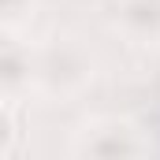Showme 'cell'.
<instances>
[{"instance_id":"3957f363","label":"cell","mask_w":160,"mask_h":160,"mask_svg":"<svg viewBox=\"0 0 160 160\" xmlns=\"http://www.w3.org/2000/svg\"><path fill=\"white\" fill-rule=\"evenodd\" d=\"M116 22L134 45H157L160 41V0H119Z\"/></svg>"},{"instance_id":"6da1fadb","label":"cell","mask_w":160,"mask_h":160,"mask_svg":"<svg viewBox=\"0 0 160 160\" xmlns=\"http://www.w3.org/2000/svg\"><path fill=\"white\" fill-rule=\"evenodd\" d=\"M34 82L52 97H75L93 82V56L75 41H56L41 48Z\"/></svg>"},{"instance_id":"5b68a950","label":"cell","mask_w":160,"mask_h":160,"mask_svg":"<svg viewBox=\"0 0 160 160\" xmlns=\"http://www.w3.org/2000/svg\"><path fill=\"white\" fill-rule=\"evenodd\" d=\"M0 119H4V142H0V157H4V160H11V157H15V145H19V104H15V97H8V93H4Z\"/></svg>"},{"instance_id":"277c9868","label":"cell","mask_w":160,"mask_h":160,"mask_svg":"<svg viewBox=\"0 0 160 160\" xmlns=\"http://www.w3.org/2000/svg\"><path fill=\"white\" fill-rule=\"evenodd\" d=\"M38 75V60L30 56V45H19L15 30H4V52H0V82L4 93L15 97L22 86H30V78Z\"/></svg>"},{"instance_id":"7a4b0ae2","label":"cell","mask_w":160,"mask_h":160,"mask_svg":"<svg viewBox=\"0 0 160 160\" xmlns=\"http://www.w3.org/2000/svg\"><path fill=\"white\" fill-rule=\"evenodd\" d=\"M145 145L138 142V130L130 127L127 119H93L86 123L71 145L75 157H97V160H119V157H138Z\"/></svg>"},{"instance_id":"8992f818","label":"cell","mask_w":160,"mask_h":160,"mask_svg":"<svg viewBox=\"0 0 160 160\" xmlns=\"http://www.w3.org/2000/svg\"><path fill=\"white\" fill-rule=\"evenodd\" d=\"M0 8H4V30H19V22L26 15H34L30 11L34 0H0Z\"/></svg>"}]
</instances>
